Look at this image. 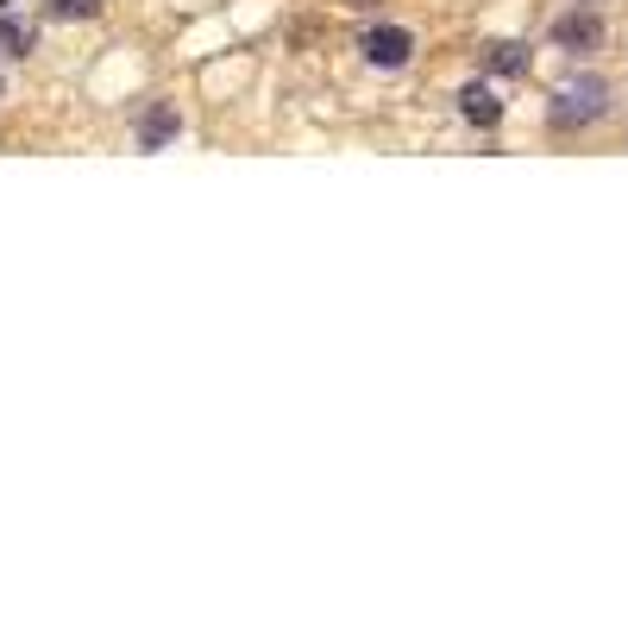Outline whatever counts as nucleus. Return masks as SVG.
Listing matches in <instances>:
<instances>
[{"label": "nucleus", "mask_w": 628, "mask_h": 628, "mask_svg": "<svg viewBox=\"0 0 628 628\" xmlns=\"http://www.w3.org/2000/svg\"><path fill=\"white\" fill-rule=\"evenodd\" d=\"M478 63H484V76H528V44L496 39V44L478 51Z\"/></svg>", "instance_id": "obj_5"}, {"label": "nucleus", "mask_w": 628, "mask_h": 628, "mask_svg": "<svg viewBox=\"0 0 628 628\" xmlns=\"http://www.w3.org/2000/svg\"><path fill=\"white\" fill-rule=\"evenodd\" d=\"M101 0H51V20H95Z\"/></svg>", "instance_id": "obj_8"}, {"label": "nucleus", "mask_w": 628, "mask_h": 628, "mask_svg": "<svg viewBox=\"0 0 628 628\" xmlns=\"http://www.w3.org/2000/svg\"><path fill=\"white\" fill-rule=\"evenodd\" d=\"M609 114V82L604 76H578L566 82L559 95H553L547 119L559 126V133H578V126H590V119H604Z\"/></svg>", "instance_id": "obj_1"}, {"label": "nucleus", "mask_w": 628, "mask_h": 628, "mask_svg": "<svg viewBox=\"0 0 628 628\" xmlns=\"http://www.w3.org/2000/svg\"><path fill=\"white\" fill-rule=\"evenodd\" d=\"M459 114H465L471 126H496V119H503V101H496V88H484V82H471L465 95H459Z\"/></svg>", "instance_id": "obj_6"}, {"label": "nucleus", "mask_w": 628, "mask_h": 628, "mask_svg": "<svg viewBox=\"0 0 628 628\" xmlns=\"http://www.w3.org/2000/svg\"><path fill=\"white\" fill-rule=\"evenodd\" d=\"M0 51H7V57H32V51H39V32L25 20H13V13H0Z\"/></svg>", "instance_id": "obj_7"}, {"label": "nucleus", "mask_w": 628, "mask_h": 628, "mask_svg": "<svg viewBox=\"0 0 628 628\" xmlns=\"http://www.w3.org/2000/svg\"><path fill=\"white\" fill-rule=\"evenodd\" d=\"M177 133H182L177 101H151V107L138 114V151H164V145H170Z\"/></svg>", "instance_id": "obj_4"}, {"label": "nucleus", "mask_w": 628, "mask_h": 628, "mask_svg": "<svg viewBox=\"0 0 628 628\" xmlns=\"http://www.w3.org/2000/svg\"><path fill=\"white\" fill-rule=\"evenodd\" d=\"M358 51H365L371 70H402V63L415 57V32H409V25H371Z\"/></svg>", "instance_id": "obj_2"}, {"label": "nucleus", "mask_w": 628, "mask_h": 628, "mask_svg": "<svg viewBox=\"0 0 628 628\" xmlns=\"http://www.w3.org/2000/svg\"><path fill=\"white\" fill-rule=\"evenodd\" d=\"M553 44H559V51H572V57H590V51L604 44V20H597L590 7H572V13H559V20H553Z\"/></svg>", "instance_id": "obj_3"}]
</instances>
